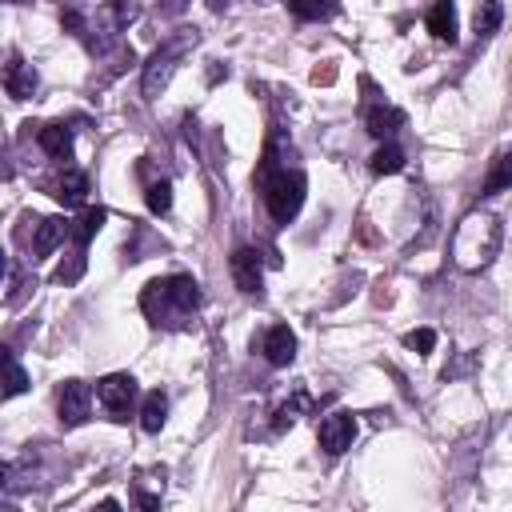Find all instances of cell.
Wrapping results in <instances>:
<instances>
[{"instance_id":"cell-24","label":"cell","mask_w":512,"mask_h":512,"mask_svg":"<svg viewBox=\"0 0 512 512\" xmlns=\"http://www.w3.org/2000/svg\"><path fill=\"white\" fill-rule=\"evenodd\" d=\"M500 20H504V4L500 0H480L476 16H472V28H476V36H492L500 28Z\"/></svg>"},{"instance_id":"cell-20","label":"cell","mask_w":512,"mask_h":512,"mask_svg":"<svg viewBox=\"0 0 512 512\" xmlns=\"http://www.w3.org/2000/svg\"><path fill=\"white\" fill-rule=\"evenodd\" d=\"M168 420V396L160 388H152L144 400H140V428L144 432H160Z\"/></svg>"},{"instance_id":"cell-25","label":"cell","mask_w":512,"mask_h":512,"mask_svg":"<svg viewBox=\"0 0 512 512\" xmlns=\"http://www.w3.org/2000/svg\"><path fill=\"white\" fill-rule=\"evenodd\" d=\"M144 200H148V212H152V216H164V212L172 208V184H168V180H152V184L144 188Z\"/></svg>"},{"instance_id":"cell-23","label":"cell","mask_w":512,"mask_h":512,"mask_svg":"<svg viewBox=\"0 0 512 512\" xmlns=\"http://www.w3.org/2000/svg\"><path fill=\"white\" fill-rule=\"evenodd\" d=\"M400 168H404V148L392 144V140H384V144L372 152V172H376V176H396Z\"/></svg>"},{"instance_id":"cell-21","label":"cell","mask_w":512,"mask_h":512,"mask_svg":"<svg viewBox=\"0 0 512 512\" xmlns=\"http://www.w3.org/2000/svg\"><path fill=\"white\" fill-rule=\"evenodd\" d=\"M312 408V396L304 392V388H296L276 412H272V432H284V428H292L296 420H300V412H308Z\"/></svg>"},{"instance_id":"cell-3","label":"cell","mask_w":512,"mask_h":512,"mask_svg":"<svg viewBox=\"0 0 512 512\" xmlns=\"http://www.w3.org/2000/svg\"><path fill=\"white\" fill-rule=\"evenodd\" d=\"M200 308V284L188 272H172V276H156L144 284L140 292V312L148 316L152 328H184Z\"/></svg>"},{"instance_id":"cell-8","label":"cell","mask_w":512,"mask_h":512,"mask_svg":"<svg viewBox=\"0 0 512 512\" xmlns=\"http://www.w3.org/2000/svg\"><path fill=\"white\" fill-rule=\"evenodd\" d=\"M56 412H60V424L64 428H80L92 412V388L84 380H68L56 396Z\"/></svg>"},{"instance_id":"cell-22","label":"cell","mask_w":512,"mask_h":512,"mask_svg":"<svg viewBox=\"0 0 512 512\" xmlns=\"http://www.w3.org/2000/svg\"><path fill=\"white\" fill-rule=\"evenodd\" d=\"M288 12L304 24H316V20H332L340 16V4L336 0H288Z\"/></svg>"},{"instance_id":"cell-9","label":"cell","mask_w":512,"mask_h":512,"mask_svg":"<svg viewBox=\"0 0 512 512\" xmlns=\"http://www.w3.org/2000/svg\"><path fill=\"white\" fill-rule=\"evenodd\" d=\"M320 448L328 452V456H340V452H348L352 448V440H356V416L352 412H328L324 420H320Z\"/></svg>"},{"instance_id":"cell-5","label":"cell","mask_w":512,"mask_h":512,"mask_svg":"<svg viewBox=\"0 0 512 512\" xmlns=\"http://www.w3.org/2000/svg\"><path fill=\"white\" fill-rule=\"evenodd\" d=\"M196 40H200V32L196 28H176L152 56H148V64H144V76H140V92L152 100V96H160L164 92V84L172 80V72L180 68V60L196 48Z\"/></svg>"},{"instance_id":"cell-15","label":"cell","mask_w":512,"mask_h":512,"mask_svg":"<svg viewBox=\"0 0 512 512\" xmlns=\"http://www.w3.org/2000/svg\"><path fill=\"white\" fill-rule=\"evenodd\" d=\"M364 128H368L376 140H392V136L404 128V112L392 108L388 100H368V104H364Z\"/></svg>"},{"instance_id":"cell-6","label":"cell","mask_w":512,"mask_h":512,"mask_svg":"<svg viewBox=\"0 0 512 512\" xmlns=\"http://www.w3.org/2000/svg\"><path fill=\"white\" fill-rule=\"evenodd\" d=\"M136 396H140V388H136V380L128 372H112V376H104L96 384V400L108 412V420H116V424H124L136 412Z\"/></svg>"},{"instance_id":"cell-2","label":"cell","mask_w":512,"mask_h":512,"mask_svg":"<svg viewBox=\"0 0 512 512\" xmlns=\"http://www.w3.org/2000/svg\"><path fill=\"white\" fill-rule=\"evenodd\" d=\"M292 156V152H288ZM288 156H284V132L280 128H272V136H268V148H264V160H260V168H256V188H260V196H264V208H268V216L276 220V224H288V220H296V212H300V204H304V172L296 168V164H288Z\"/></svg>"},{"instance_id":"cell-28","label":"cell","mask_w":512,"mask_h":512,"mask_svg":"<svg viewBox=\"0 0 512 512\" xmlns=\"http://www.w3.org/2000/svg\"><path fill=\"white\" fill-rule=\"evenodd\" d=\"M312 80H316V84H332V80H336V68H332V64H324V68H312Z\"/></svg>"},{"instance_id":"cell-19","label":"cell","mask_w":512,"mask_h":512,"mask_svg":"<svg viewBox=\"0 0 512 512\" xmlns=\"http://www.w3.org/2000/svg\"><path fill=\"white\" fill-rule=\"evenodd\" d=\"M424 20H428V32H432L436 40L456 44V4H452V0H436Z\"/></svg>"},{"instance_id":"cell-17","label":"cell","mask_w":512,"mask_h":512,"mask_svg":"<svg viewBox=\"0 0 512 512\" xmlns=\"http://www.w3.org/2000/svg\"><path fill=\"white\" fill-rule=\"evenodd\" d=\"M36 144H40V148H44V156H48V160H56V164H68V160H72V128H68L64 120L40 124Z\"/></svg>"},{"instance_id":"cell-4","label":"cell","mask_w":512,"mask_h":512,"mask_svg":"<svg viewBox=\"0 0 512 512\" xmlns=\"http://www.w3.org/2000/svg\"><path fill=\"white\" fill-rule=\"evenodd\" d=\"M500 252V220L492 212H468L452 232V264L460 272H480Z\"/></svg>"},{"instance_id":"cell-18","label":"cell","mask_w":512,"mask_h":512,"mask_svg":"<svg viewBox=\"0 0 512 512\" xmlns=\"http://www.w3.org/2000/svg\"><path fill=\"white\" fill-rule=\"evenodd\" d=\"M512 188V148H504L496 160H492V168L484 172V180H480V196H500V192H508Z\"/></svg>"},{"instance_id":"cell-27","label":"cell","mask_w":512,"mask_h":512,"mask_svg":"<svg viewBox=\"0 0 512 512\" xmlns=\"http://www.w3.org/2000/svg\"><path fill=\"white\" fill-rule=\"evenodd\" d=\"M4 360H8V388H4V396H20V392L28 388V376H24V368H20V360H16L12 352H8Z\"/></svg>"},{"instance_id":"cell-16","label":"cell","mask_w":512,"mask_h":512,"mask_svg":"<svg viewBox=\"0 0 512 512\" xmlns=\"http://www.w3.org/2000/svg\"><path fill=\"white\" fill-rule=\"evenodd\" d=\"M164 480H168L164 468H140V472L132 476V504L144 508V512L160 508V500H164Z\"/></svg>"},{"instance_id":"cell-13","label":"cell","mask_w":512,"mask_h":512,"mask_svg":"<svg viewBox=\"0 0 512 512\" xmlns=\"http://www.w3.org/2000/svg\"><path fill=\"white\" fill-rule=\"evenodd\" d=\"M48 192L64 204V208H80L84 196H88V172L72 168V164H60V172L48 180Z\"/></svg>"},{"instance_id":"cell-7","label":"cell","mask_w":512,"mask_h":512,"mask_svg":"<svg viewBox=\"0 0 512 512\" xmlns=\"http://www.w3.org/2000/svg\"><path fill=\"white\" fill-rule=\"evenodd\" d=\"M104 220H108V212H104L100 204L80 208V216L72 220V232H68V240H72V268H68V276H64L60 284H72V280L84 272V248H88V240L104 228Z\"/></svg>"},{"instance_id":"cell-11","label":"cell","mask_w":512,"mask_h":512,"mask_svg":"<svg viewBox=\"0 0 512 512\" xmlns=\"http://www.w3.org/2000/svg\"><path fill=\"white\" fill-rule=\"evenodd\" d=\"M260 356L272 364V368H288L296 360V332L288 324H272L264 328L260 336Z\"/></svg>"},{"instance_id":"cell-10","label":"cell","mask_w":512,"mask_h":512,"mask_svg":"<svg viewBox=\"0 0 512 512\" xmlns=\"http://www.w3.org/2000/svg\"><path fill=\"white\" fill-rule=\"evenodd\" d=\"M232 280L244 296H260L264 292V260L256 248H236L232 252Z\"/></svg>"},{"instance_id":"cell-1","label":"cell","mask_w":512,"mask_h":512,"mask_svg":"<svg viewBox=\"0 0 512 512\" xmlns=\"http://www.w3.org/2000/svg\"><path fill=\"white\" fill-rule=\"evenodd\" d=\"M136 20V0H64L60 4V24L68 36H76L92 56H104L124 24Z\"/></svg>"},{"instance_id":"cell-26","label":"cell","mask_w":512,"mask_h":512,"mask_svg":"<svg viewBox=\"0 0 512 512\" xmlns=\"http://www.w3.org/2000/svg\"><path fill=\"white\" fill-rule=\"evenodd\" d=\"M404 348H412V352L428 356V352L436 348V332H432V328H412V332L404 336Z\"/></svg>"},{"instance_id":"cell-12","label":"cell","mask_w":512,"mask_h":512,"mask_svg":"<svg viewBox=\"0 0 512 512\" xmlns=\"http://www.w3.org/2000/svg\"><path fill=\"white\" fill-rule=\"evenodd\" d=\"M36 88H40L36 68H32L20 52H12V56H8V64H4V92H8L12 100H32V96H36Z\"/></svg>"},{"instance_id":"cell-14","label":"cell","mask_w":512,"mask_h":512,"mask_svg":"<svg viewBox=\"0 0 512 512\" xmlns=\"http://www.w3.org/2000/svg\"><path fill=\"white\" fill-rule=\"evenodd\" d=\"M68 232H72V220H64V216H48V220L32 216V260L52 256L56 244L68 240Z\"/></svg>"}]
</instances>
